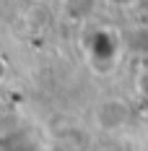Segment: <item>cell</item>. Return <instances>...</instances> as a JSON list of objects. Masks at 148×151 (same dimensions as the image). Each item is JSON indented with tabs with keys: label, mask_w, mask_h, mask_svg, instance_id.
<instances>
[{
	"label": "cell",
	"mask_w": 148,
	"mask_h": 151,
	"mask_svg": "<svg viewBox=\"0 0 148 151\" xmlns=\"http://www.w3.org/2000/svg\"><path fill=\"white\" fill-rule=\"evenodd\" d=\"M109 3H114V5H133L138 0H109Z\"/></svg>",
	"instance_id": "cell-1"
}]
</instances>
